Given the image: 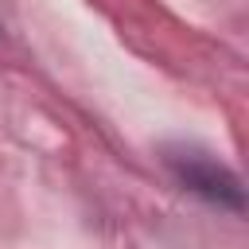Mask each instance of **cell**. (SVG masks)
<instances>
[{
	"instance_id": "cell-1",
	"label": "cell",
	"mask_w": 249,
	"mask_h": 249,
	"mask_svg": "<svg viewBox=\"0 0 249 249\" xmlns=\"http://www.w3.org/2000/svg\"><path fill=\"white\" fill-rule=\"evenodd\" d=\"M163 160H167V167L175 171V179L187 191L202 195L214 206L241 210V183H237V175L226 163H218L210 152H198V148H167Z\"/></svg>"
}]
</instances>
